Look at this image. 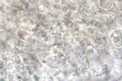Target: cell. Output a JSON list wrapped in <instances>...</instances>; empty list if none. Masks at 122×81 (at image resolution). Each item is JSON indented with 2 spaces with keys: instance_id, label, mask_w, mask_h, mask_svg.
Wrapping results in <instances>:
<instances>
[{
  "instance_id": "6da1fadb",
  "label": "cell",
  "mask_w": 122,
  "mask_h": 81,
  "mask_svg": "<svg viewBox=\"0 0 122 81\" xmlns=\"http://www.w3.org/2000/svg\"><path fill=\"white\" fill-rule=\"evenodd\" d=\"M66 61L65 58L58 57H50L46 60L48 66L53 68H61L65 64Z\"/></svg>"
},
{
  "instance_id": "7a4b0ae2",
  "label": "cell",
  "mask_w": 122,
  "mask_h": 81,
  "mask_svg": "<svg viewBox=\"0 0 122 81\" xmlns=\"http://www.w3.org/2000/svg\"><path fill=\"white\" fill-rule=\"evenodd\" d=\"M17 75L24 81L29 80L31 76V72L27 67L22 66L18 67L17 69Z\"/></svg>"
},
{
  "instance_id": "3957f363",
  "label": "cell",
  "mask_w": 122,
  "mask_h": 81,
  "mask_svg": "<svg viewBox=\"0 0 122 81\" xmlns=\"http://www.w3.org/2000/svg\"><path fill=\"white\" fill-rule=\"evenodd\" d=\"M39 79V81H54L51 75L46 71L43 72L40 74Z\"/></svg>"
},
{
  "instance_id": "277c9868",
  "label": "cell",
  "mask_w": 122,
  "mask_h": 81,
  "mask_svg": "<svg viewBox=\"0 0 122 81\" xmlns=\"http://www.w3.org/2000/svg\"><path fill=\"white\" fill-rule=\"evenodd\" d=\"M51 74L55 78H58L60 74V72L57 68H51L50 70Z\"/></svg>"
},
{
  "instance_id": "5b68a950",
  "label": "cell",
  "mask_w": 122,
  "mask_h": 81,
  "mask_svg": "<svg viewBox=\"0 0 122 81\" xmlns=\"http://www.w3.org/2000/svg\"><path fill=\"white\" fill-rule=\"evenodd\" d=\"M8 78L9 81H21V78L17 75L10 74Z\"/></svg>"
},
{
  "instance_id": "8992f818",
  "label": "cell",
  "mask_w": 122,
  "mask_h": 81,
  "mask_svg": "<svg viewBox=\"0 0 122 81\" xmlns=\"http://www.w3.org/2000/svg\"><path fill=\"white\" fill-rule=\"evenodd\" d=\"M60 69L61 71L63 73H67L70 72V67L68 64H65Z\"/></svg>"
},
{
  "instance_id": "52a82bcc",
  "label": "cell",
  "mask_w": 122,
  "mask_h": 81,
  "mask_svg": "<svg viewBox=\"0 0 122 81\" xmlns=\"http://www.w3.org/2000/svg\"><path fill=\"white\" fill-rule=\"evenodd\" d=\"M29 81H39V78L36 76L34 75L29 79Z\"/></svg>"
},
{
  "instance_id": "ba28073f",
  "label": "cell",
  "mask_w": 122,
  "mask_h": 81,
  "mask_svg": "<svg viewBox=\"0 0 122 81\" xmlns=\"http://www.w3.org/2000/svg\"><path fill=\"white\" fill-rule=\"evenodd\" d=\"M0 81H7L4 78H2L0 79Z\"/></svg>"
}]
</instances>
